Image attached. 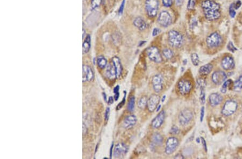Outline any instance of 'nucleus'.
I'll return each instance as SVG.
<instances>
[{
  "label": "nucleus",
  "mask_w": 242,
  "mask_h": 159,
  "mask_svg": "<svg viewBox=\"0 0 242 159\" xmlns=\"http://www.w3.org/2000/svg\"><path fill=\"white\" fill-rule=\"evenodd\" d=\"M201 7L205 18L208 20H216L221 16L220 6L214 1L205 0L202 2Z\"/></svg>",
  "instance_id": "nucleus-1"
},
{
  "label": "nucleus",
  "mask_w": 242,
  "mask_h": 159,
  "mask_svg": "<svg viewBox=\"0 0 242 159\" xmlns=\"http://www.w3.org/2000/svg\"><path fill=\"white\" fill-rule=\"evenodd\" d=\"M168 41L171 46L179 48L183 44V36L179 32L171 30L168 32Z\"/></svg>",
  "instance_id": "nucleus-2"
},
{
  "label": "nucleus",
  "mask_w": 242,
  "mask_h": 159,
  "mask_svg": "<svg viewBox=\"0 0 242 159\" xmlns=\"http://www.w3.org/2000/svg\"><path fill=\"white\" fill-rule=\"evenodd\" d=\"M158 0H146L145 2V10L147 15L149 17L151 18L155 17L158 11Z\"/></svg>",
  "instance_id": "nucleus-3"
},
{
  "label": "nucleus",
  "mask_w": 242,
  "mask_h": 159,
  "mask_svg": "<svg viewBox=\"0 0 242 159\" xmlns=\"http://www.w3.org/2000/svg\"><path fill=\"white\" fill-rule=\"evenodd\" d=\"M193 117V113L190 109H183L180 113L178 117L180 124L183 126H186L192 121Z\"/></svg>",
  "instance_id": "nucleus-4"
},
{
  "label": "nucleus",
  "mask_w": 242,
  "mask_h": 159,
  "mask_svg": "<svg viewBox=\"0 0 242 159\" xmlns=\"http://www.w3.org/2000/svg\"><path fill=\"white\" fill-rule=\"evenodd\" d=\"M222 42V37L217 32L211 34L206 39L207 46L211 48L217 47L221 44Z\"/></svg>",
  "instance_id": "nucleus-5"
},
{
  "label": "nucleus",
  "mask_w": 242,
  "mask_h": 159,
  "mask_svg": "<svg viewBox=\"0 0 242 159\" xmlns=\"http://www.w3.org/2000/svg\"><path fill=\"white\" fill-rule=\"evenodd\" d=\"M237 103L234 100L226 102L222 108V114L225 116H229L235 113L237 109Z\"/></svg>",
  "instance_id": "nucleus-6"
},
{
  "label": "nucleus",
  "mask_w": 242,
  "mask_h": 159,
  "mask_svg": "<svg viewBox=\"0 0 242 159\" xmlns=\"http://www.w3.org/2000/svg\"><path fill=\"white\" fill-rule=\"evenodd\" d=\"M148 57L151 61L157 63H161L163 59L158 49L156 47H150L147 49Z\"/></svg>",
  "instance_id": "nucleus-7"
},
{
  "label": "nucleus",
  "mask_w": 242,
  "mask_h": 159,
  "mask_svg": "<svg viewBox=\"0 0 242 159\" xmlns=\"http://www.w3.org/2000/svg\"><path fill=\"white\" fill-rule=\"evenodd\" d=\"M179 146V141L176 137H171L168 138L166 143L165 153L170 155L173 153Z\"/></svg>",
  "instance_id": "nucleus-8"
},
{
  "label": "nucleus",
  "mask_w": 242,
  "mask_h": 159,
  "mask_svg": "<svg viewBox=\"0 0 242 159\" xmlns=\"http://www.w3.org/2000/svg\"><path fill=\"white\" fill-rule=\"evenodd\" d=\"M192 84L191 82L187 80H180L177 84V89L181 95H186L190 92L192 89Z\"/></svg>",
  "instance_id": "nucleus-9"
},
{
  "label": "nucleus",
  "mask_w": 242,
  "mask_h": 159,
  "mask_svg": "<svg viewBox=\"0 0 242 159\" xmlns=\"http://www.w3.org/2000/svg\"><path fill=\"white\" fill-rule=\"evenodd\" d=\"M172 17L166 11H163L159 14L158 22L161 26L167 27L172 23Z\"/></svg>",
  "instance_id": "nucleus-10"
},
{
  "label": "nucleus",
  "mask_w": 242,
  "mask_h": 159,
  "mask_svg": "<svg viewBox=\"0 0 242 159\" xmlns=\"http://www.w3.org/2000/svg\"><path fill=\"white\" fill-rule=\"evenodd\" d=\"M128 147L123 143H119L116 145L114 151V156L115 158L124 157L128 152Z\"/></svg>",
  "instance_id": "nucleus-11"
},
{
  "label": "nucleus",
  "mask_w": 242,
  "mask_h": 159,
  "mask_svg": "<svg viewBox=\"0 0 242 159\" xmlns=\"http://www.w3.org/2000/svg\"><path fill=\"white\" fill-rule=\"evenodd\" d=\"M227 78V76L226 73L222 71H215L211 76L212 81L216 85H221L223 83Z\"/></svg>",
  "instance_id": "nucleus-12"
},
{
  "label": "nucleus",
  "mask_w": 242,
  "mask_h": 159,
  "mask_svg": "<svg viewBox=\"0 0 242 159\" xmlns=\"http://www.w3.org/2000/svg\"><path fill=\"white\" fill-rule=\"evenodd\" d=\"M160 100V96L157 95H151L148 98L147 107H148V110L150 112H153L157 108Z\"/></svg>",
  "instance_id": "nucleus-13"
},
{
  "label": "nucleus",
  "mask_w": 242,
  "mask_h": 159,
  "mask_svg": "<svg viewBox=\"0 0 242 159\" xmlns=\"http://www.w3.org/2000/svg\"><path fill=\"white\" fill-rule=\"evenodd\" d=\"M82 68V80L83 82L92 81L94 78V74L92 69L86 65H83Z\"/></svg>",
  "instance_id": "nucleus-14"
},
{
  "label": "nucleus",
  "mask_w": 242,
  "mask_h": 159,
  "mask_svg": "<svg viewBox=\"0 0 242 159\" xmlns=\"http://www.w3.org/2000/svg\"><path fill=\"white\" fill-rule=\"evenodd\" d=\"M152 85L156 93H159L163 89V77L160 74H156L152 78Z\"/></svg>",
  "instance_id": "nucleus-15"
},
{
  "label": "nucleus",
  "mask_w": 242,
  "mask_h": 159,
  "mask_svg": "<svg viewBox=\"0 0 242 159\" xmlns=\"http://www.w3.org/2000/svg\"><path fill=\"white\" fill-rule=\"evenodd\" d=\"M165 113L164 110L161 111L152 121V126L155 129H158L164 122Z\"/></svg>",
  "instance_id": "nucleus-16"
},
{
  "label": "nucleus",
  "mask_w": 242,
  "mask_h": 159,
  "mask_svg": "<svg viewBox=\"0 0 242 159\" xmlns=\"http://www.w3.org/2000/svg\"><path fill=\"white\" fill-rule=\"evenodd\" d=\"M221 65L223 68L226 70H230L235 67V62L232 57L230 56H226L222 59Z\"/></svg>",
  "instance_id": "nucleus-17"
},
{
  "label": "nucleus",
  "mask_w": 242,
  "mask_h": 159,
  "mask_svg": "<svg viewBox=\"0 0 242 159\" xmlns=\"http://www.w3.org/2000/svg\"><path fill=\"white\" fill-rule=\"evenodd\" d=\"M223 98L221 95L218 93H212L209 96V104L211 106L215 107L222 103Z\"/></svg>",
  "instance_id": "nucleus-18"
},
{
  "label": "nucleus",
  "mask_w": 242,
  "mask_h": 159,
  "mask_svg": "<svg viewBox=\"0 0 242 159\" xmlns=\"http://www.w3.org/2000/svg\"><path fill=\"white\" fill-rule=\"evenodd\" d=\"M137 119L134 115H129L126 117L123 122V126L125 129H129L132 128L137 123Z\"/></svg>",
  "instance_id": "nucleus-19"
},
{
  "label": "nucleus",
  "mask_w": 242,
  "mask_h": 159,
  "mask_svg": "<svg viewBox=\"0 0 242 159\" xmlns=\"http://www.w3.org/2000/svg\"><path fill=\"white\" fill-rule=\"evenodd\" d=\"M105 76L109 80H114L117 78L116 72L115 68L114 65L110 63L107 64L105 70Z\"/></svg>",
  "instance_id": "nucleus-20"
},
{
  "label": "nucleus",
  "mask_w": 242,
  "mask_h": 159,
  "mask_svg": "<svg viewBox=\"0 0 242 159\" xmlns=\"http://www.w3.org/2000/svg\"><path fill=\"white\" fill-rule=\"evenodd\" d=\"M112 62L116 70L117 78H120L122 75V71H123V67H122V63L121 62L120 59L118 57L115 56L113 58Z\"/></svg>",
  "instance_id": "nucleus-21"
},
{
  "label": "nucleus",
  "mask_w": 242,
  "mask_h": 159,
  "mask_svg": "<svg viewBox=\"0 0 242 159\" xmlns=\"http://www.w3.org/2000/svg\"><path fill=\"white\" fill-rule=\"evenodd\" d=\"M133 24L136 28L141 31L144 30L147 27V24L142 17H138L135 19Z\"/></svg>",
  "instance_id": "nucleus-22"
},
{
  "label": "nucleus",
  "mask_w": 242,
  "mask_h": 159,
  "mask_svg": "<svg viewBox=\"0 0 242 159\" xmlns=\"http://www.w3.org/2000/svg\"><path fill=\"white\" fill-rule=\"evenodd\" d=\"M213 69V65L211 64H207L202 66L199 69L200 74L201 75H207Z\"/></svg>",
  "instance_id": "nucleus-23"
},
{
  "label": "nucleus",
  "mask_w": 242,
  "mask_h": 159,
  "mask_svg": "<svg viewBox=\"0 0 242 159\" xmlns=\"http://www.w3.org/2000/svg\"><path fill=\"white\" fill-rule=\"evenodd\" d=\"M91 36L90 35H87L86 37L85 40L84 41V42L83 43V53H87L89 52V50L91 48Z\"/></svg>",
  "instance_id": "nucleus-24"
},
{
  "label": "nucleus",
  "mask_w": 242,
  "mask_h": 159,
  "mask_svg": "<svg viewBox=\"0 0 242 159\" xmlns=\"http://www.w3.org/2000/svg\"><path fill=\"white\" fill-rule=\"evenodd\" d=\"M152 142L157 145H161L163 144V137L159 133H154L152 137Z\"/></svg>",
  "instance_id": "nucleus-25"
},
{
  "label": "nucleus",
  "mask_w": 242,
  "mask_h": 159,
  "mask_svg": "<svg viewBox=\"0 0 242 159\" xmlns=\"http://www.w3.org/2000/svg\"><path fill=\"white\" fill-rule=\"evenodd\" d=\"M97 64L101 69H104L107 65V61L103 56H99L97 58Z\"/></svg>",
  "instance_id": "nucleus-26"
},
{
  "label": "nucleus",
  "mask_w": 242,
  "mask_h": 159,
  "mask_svg": "<svg viewBox=\"0 0 242 159\" xmlns=\"http://www.w3.org/2000/svg\"><path fill=\"white\" fill-rule=\"evenodd\" d=\"M148 97L146 96H143L141 97L140 99L138 100V107L139 108L141 109H144L148 105Z\"/></svg>",
  "instance_id": "nucleus-27"
},
{
  "label": "nucleus",
  "mask_w": 242,
  "mask_h": 159,
  "mask_svg": "<svg viewBox=\"0 0 242 159\" xmlns=\"http://www.w3.org/2000/svg\"><path fill=\"white\" fill-rule=\"evenodd\" d=\"M234 90L236 92H239L242 90V75L239 76L237 80L235 81L234 85Z\"/></svg>",
  "instance_id": "nucleus-28"
},
{
  "label": "nucleus",
  "mask_w": 242,
  "mask_h": 159,
  "mask_svg": "<svg viewBox=\"0 0 242 159\" xmlns=\"http://www.w3.org/2000/svg\"><path fill=\"white\" fill-rule=\"evenodd\" d=\"M135 97L134 96H131L130 98L128 104V110L130 112H132L135 108Z\"/></svg>",
  "instance_id": "nucleus-29"
},
{
  "label": "nucleus",
  "mask_w": 242,
  "mask_h": 159,
  "mask_svg": "<svg viewBox=\"0 0 242 159\" xmlns=\"http://www.w3.org/2000/svg\"><path fill=\"white\" fill-rule=\"evenodd\" d=\"M163 55L167 59H171L173 57V52L170 49H165L163 51Z\"/></svg>",
  "instance_id": "nucleus-30"
},
{
  "label": "nucleus",
  "mask_w": 242,
  "mask_h": 159,
  "mask_svg": "<svg viewBox=\"0 0 242 159\" xmlns=\"http://www.w3.org/2000/svg\"><path fill=\"white\" fill-rule=\"evenodd\" d=\"M232 83V80H228L227 81L224 83L223 85H222V87L221 89V91L222 93H226L227 91V90L229 88V86Z\"/></svg>",
  "instance_id": "nucleus-31"
},
{
  "label": "nucleus",
  "mask_w": 242,
  "mask_h": 159,
  "mask_svg": "<svg viewBox=\"0 0 242 159\" xmlns=\"http://www.w3.org/2000/svg\"><path fill=\"white\" fill-rule=\"evenodd\" d=\"M190 58L193 65L195 66H198L200 62L198 54L196 53H193L191 54Z\"/></svg>",
  "instance_id": "nucleus-32"
},
{
  "label": "nucleus",
  "mask_w": 242,
  "mask_h": 159,
  "mask_svg": "<svg viewBox=\"0 0 242 159\" xmlns=\"http://www.w3.org/2000/svg\"><path fill=\"white\" fill-rule=\"evenodd\" d=\"M205 87H200L201 90L200 92V101L202 104H204L205 103Z\"/></svg>",
  "instance_id": "nucleus-33"
},
{
  "label": "nucleus",
  "mask_w": 242,
  "mask_h": 159,
  "mask_svg": "<svg viewBox=\"0 0 242 159\" xmlns=\"http://www.w3.org/2000/svg\"><path fill=\"white\" fill-rule=\"evenodd\" d=\"M235 3L231 4L229 7V14L231 18H234L236 15V11H235Z\"/></svg>",
  "instance_id": "nucleus-34"
},
{
  "label": "nucleus",
  "mask_w": 242,
  "mask_h": 159,
  "mask_svg": "<svg viewBox=\"0 0 242 159\" xmlns=\"http://www.w3.org/2000/svg\"><path fill=\"white\" fill-rule=\"evenodd\" d=\"M102 0H92L91 1V6L92 9H95L96 8L98 7L101 3Z\"/></svg>",
  "instance_id": "nucleus-35"
},
{
  "label": "nucleus",
  "mask_w": 242,
  "mask_h": 159,
  "mask_svg": "<svg viewBox=\"0 0 242 159\" xmlns=\"http://www.w3.org/2000/svg\"><path fill=\"white\" fill-rule=\"evenodd\" d=\"M195 4H196V0H189L188 5H187V9L189 10L194 9Z\"/></svg>",
  "instance_id": "nucleus-36"
},
{
  "label": "nucleus",
  "mask_w": 242,
  "mask_h": 159,
  "mask_svg": "<svg viewBox=\"0 0 242 159\" xmlns=\"http://www.w3.org/2000/svg\"><path fill=\"white\" fill-rule=\"evenodd\" d=\"M119 89H120V87L118 85H117L116 87H115L114 89V92L115 93L114 98L115 100H118V98H119V95H120V93H119Z\"/></svg>",
  "instance_id": "nucleus-37"
},
{
  "label": "nucleus",
  "mask_w": 242,
  "mask_h": 159,
  "mask_svg": "<svg viewBox=\"0 0 242 159\" xmlns=\"http://www.w3.org/2000/svg\"><path fill=\"white\" fill-rule=\"evenodd\" d=\"M171 133L173 134V135H177L179 134L180 132V130L178 127H177V126H172V128H171L170 131Z\"/></svg>",
  "instance_id": "nucleus-38"
},
{
  "label": "nucleus",
  "mask_w": 242,
  "mask_h": 159,
  "mask_svg": "<svg viewBox=\"0 0 242 159\" xmlns=\"http://www.w3.org/2000/svg\"><path fill=\"white\" fill-rule=\"evenodd\" d=\"M163 1V5L166 7H170L171 6H172V0H162Z\"/></svg>",
  "instance_id": "nucleus-39"
},
{
  "label": "nucleus",
  "mask_w": 242,
  "mask_h": 159,
  "mask_svg": "<svg viewBox=\"0 0 242 159\" xmlns=\"http://www.w3.org/2000/svg\"><path fill=\"white\" fill-rule=\"evenodd\" d=\"M227 48L228 49V50H230V52H233V53L235 52L237 50L236 48L234 46V45L233 44V43H231V42L229 43V44H228Z\"/></svg>",
  "instance_id": "nucleus-40"
},
{
  "label": "nucleus",
  "mask_w": 242,
  "mask_h": 159,
  "mask_svg": "<svg viewBox=\"0 0 242 159\" xmlns=\"http://www.w3.org/2000/svg\"><path fill=\"white\" fill-rule=\"evenodd\" d=\"M126 92H124V98H123V99L122 101L121 102L120 104H118V105L117 106V110H120V109L121 108H122V107L124 105V104H125V102H126Z\"/></svg>",
  "instance_id": "nucleus-41"
},
{
  "label": "nucleus",
  "mask_w": 242,
  "mask_h": 159,
  "mask_svg": "<svg viewBox=\"0 0 242 159\" xmlns=\"http://www.w3.org/2000/svg\"><path fill=\"white\" fill-rule=\"evenodd\" d=\"M109 115H110V108L108 107L105 110V114H104V119L106 122H107L109 120Z\"/></svg>",
  "instance_id": "nucleus-42"
},
{
  "label": "nucleus",
  "mask_w": 242,
  "mask_h": 159,
  "mask_svg": "<svg viewBox=\"0 0 242 159\" xmlns=\"http://www.w3.org/2000/svg\"><path fill=\"white\" fill-rule=\"evenodd\" d=\"M160 29L158 28H155L154 29V31H153V33H152L153 36L155 37V36H156V35H158V34H159V33H160Z\"/></svg>",
  "instance_id": "nucleus-43"
},
{
  "label": "nucleus",
  "mask_w": 242,
  "mask_h": 159,
  "mask_svg": "<svg viewBox=\"0 0 242 159\" xmlns=\"http://www.w3.org/2000/svg\"><path fill=\"white\" fill-rule=\"evenodd\" d=\"M241 4H242V3H241L240 1L239 0L237 1L236 3H235V9H238L240 7V6H241Z\"/></svg>",
  "instance_id": "nucleus-44"
},
{
  "label": "nucleus",
  "mask_w": 242,
  "mask_h": 159,
  "mask_svg": "<svg viewBox=\"0 0 242 159\" xmlns=\"http://www.w3.org/2000/svg\"><path fill=\"white\" fill-rule=\"evenodd\" d=\"M204 114H205V108H204V107H202L201 110V117H200V120H201V122L203 120Z\"/></svg>",
  "instance_id": "nucleus-45"
},
{
  "label": "nucleus",
  "mask_w": 242,
  "mask_h": 159,
  "mask_svg": "<svg viewBox=\"0 0 242 159\" xmlns=\"http://www.w3.org/2000/svg\"><path fill=\"white\" fill-rule=\"evenodd\" d=\"M124 3H125V0H123V2H122V4H121V6L120 8V10H119V13H122V12H123V8H124Z\"/></svg>",
  "instance_id": "nucleus-46"
},
{
  "label": "nucleus",
  "mask_w": 242,
  "mask_h": 159,
  "mask_svg": "<svg viewBox=\"0 0 242 159\" xmlns=\"http://www.w3.org/2000/svg\"><path fill=\"white\" fill-rule=\"evenodd\" d=\"M176 5L177 6H180L183 4V0H175Z\"/></svg>",
  "instance_id": "nucleus-47"
},
{
  "label": "nucleus",
  "mask_w": 242,
  "mask_h": 159,
  "mask_svg": "<svg viewBox=\"0 0 242 159\" xmlns=\"http://www.w3.org/2000/svg\"><path fill=\"white\" fill-rule=\"evenodd\" d=\"M202 142V144H203V146L205 148V151H207V144H206V142H205V140L203 138H201Z\"/></svg>",
  "instance_id": "nucleus-48"
},
{
  "label": "nucleus",
  "mask_w": 242,
  "mask_h": 159,
  "mask_svg": "<svg viewBox=\"0 0 242 159\" xmlns=\"http://www.w3.org/2000/svg\"><path fill=\"white\" fill-rule=\"evenodd\" d=\"M174 159H184V157H183V156L182 155V154H177L175 156H174Z\"/></svg>",
  "instance_id": "nucleus-49"
},
{
  "label": "nucleus",
  "mask_w": 242,
  "mask_h": 159,
  "mask_svg": "<svg viewBox=\"0 0 242 159\" xmlns=\"http://www.w3.org/2000/svg\"><path fill=\"white\" fill-rule=\"evenodd\" d=\"M108 102L109 105L113 104L114 103V98H113V97L110 96L109 98V99H108Z\"/></svg>",
  "instance_id": "nucleus-50"
},
{
  "label": "nucleus",
  "mask_w": 242,
  "mask_h": 159,
  "mask_svg": "<svg viewBox=\"0 0 242 159\" xmlns=\"http://www.w3.org/2000/svg\"><path fill=\"white\" fill-rule=\"evenodd\" d=\"M87 128H86V126L85 125V124H83V135H85L86 133H87Z\"/></svg>",
  "instance_id": "nucleus-51"
},
{
  "label": "nucleus",
  "mask_w": 242,
  "mask_h": 159,
  "mask_svg": "<svg viewBox=\"0 0 242 159\" xmlns=\"http://www.w3.org/2000/svg\"><path fill=\"white\" fill-rule=\"evenodd\" d=\"M161 107V105H159L157 106V108H156V110H157V111H159V110L160 109Z\"/></svg>",
  "instance_id": "nucleus-52"
},
{
  "label": "nucleus",
  "mask_w": 242,
  "mask_h": 159,
  "mask_svg": "<svg viewBox=\"0 0 242 159\" xmlns=\"http://www.w3.org/2000/svg\"><path fill=\"white\" fill-rule=\"evenodd\" d=\"M113 144L111 145V148H110V158L112 157V152H113Z\"/></svg>",
  "instance_id": "nucleus-53"
},
{
  "label": "nucleus",
  "mask_w": 242,
  "mask_h": 159,
  "mask_svg": "<svg viewBox=\"0 0 242 159\" xmlns=\"http://www.w3.org/2000/svg\"><path fill=\"white\" fill-rule=\"evenodd\" d=\"M165 98H166V96H165V95L163 96V98H162V99H161V102H164L165 100Z\"/></svg>",
  "instance_id": "nucleus-54"
},
{
  "label": "nucleus",
  "mask_w": 242,
  "mask_h": 159,
  "mask_svg": "<svg viewBox=\"0 0 242 159\" xmlns=\"http://www.w3.org/2000/svg\"><path fill=\"white\" fill-rule=\"evenodd\" d=\"M146 43V42H145V41H142V42L141 43V44H139V46H142L143 43Z\"/></svg>",
  "instance_id": "nucleus-55"
}]
</instances>
